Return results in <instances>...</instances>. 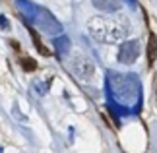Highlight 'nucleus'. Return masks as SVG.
I'll list each match as a JSON object with an SVG mask.
<instances>
[{
	"instance_id": "obj_2",
	"label": "nucleus",
	"mask_w": 157,
	"mask_h": 153,
	"mask_svg": "<svg viewBox=\"0 0 157 153\" xmlns=\"http://www.w3.org/2000/svg\"><path fill=\"white\" fill-rule=\"evenodd\" d=\"M29 21L47 35H60L62 29H64L62 23H60L47 8H43V6H37V8H35V12H33V16H31Z\"/></svg>"
},
{
	"instance_id": "obj_7",
	"label": "nucleus",
	"mask_w": 157,
	"mask_h": 153,
	"mask_svg": "<svg viewBox=\"0 0 157 153\" xmlns=\"http://www.w3.org/2000/svg\"><path fill=\"white\" fill-rule=\"evenodd\" d=\"M157 56V37L155 35H149V45H147V62L153 64Z\"/></svg>"
},
{
	"instance_id": "obj_5",
	"label": "nucleus",
	"mask_w": 157,
	"mask_h": 153,
	"mask_svg": "<svg viewBox=\"0 0 157 153\" xmlns=\"http://www.w3.org/2000/svg\"><path fill=\"white\" fill-rule=\"evenodd\" d=\"M91 4L101 12H117L120 8V0H91Z\"/></svg>"
},
{
	"instance_id": "obj_6",
	"label": "nucleus",
	"mask_w": 157,
	"mask_h": 153,
	"mask_svg": "<svg viewBox=\"0 0 157 153\" xmlns=\"http://www.w3.org/2000/svg\"><path fill=\"white\" fill-rule=\"evenodd\" d=\"M52 45H54V48H56L58 56H64V54L70 51V39L66 37V35H62V37H54Z\"/></svg>"
},
{
	"instance_id": "obj_3",
	"label": "nucleus",
	"mask_w": 157,
	"mask_h": 153,
	"mask_svg": "<svg viewBox=\"0 0 157 153\" xmlns=\"http://www.w3.org/2000/svg\"><path fill=\"white\" fill-rule=\"evenodd\" d=\"M70 72L82 82H91L95 76V64L86 54H76L70 60Z\"/></svg>"
},
{
	"instance_id": "obj_11",
	"label": "nucleus",
	"mask_w": 157,
	"mask_h": 153,
	"mask_svg": "<svg viewBox=\"0 0 157 153\" xmlns=\"http://www.w3.org/2000/svg\"><path fill=\"white\" fill-rule=\"evenodd\" d=\"M35 87H37L39 91H37V93L39 95H45V91L47 89H49V85H47V83H35Z\"/></svg>"
},
{
	"instance_id": "obj_9",
	"label": "nucleus",
	"mask_w": 157,
	"mask_h": 153,
	"mask_svg": "<svg viewBox=\"0 0 157 153\" xmlns=\"http://www.w3.org/2000/svg\"><path fill=\"white\" fill-rule=\"evenodd\" d=\"M0 27H2L4 31H8V29H10V21H8V17H6L4 14H0Z\"/></svg>"
},
{
	"instance_id": "obj_4",
	"label": "nucleus",
	"mask_w": 157,
	"mask_h": 153,
	"mask_svg": "<svg viewBox=\"0 0 157 153\" xmlns=\"http://www.w3.org/2000/svg\"><path fill=\"white\" fill-rule=\"evenodd\" d=\"M140 56V41L132 39V41H124L118 48V62L122 64H132L136 62V58Z\"/></svg>"
},
{
	"instance_id": "obj_10",
	"label": "nucleus",
	"mask_w": 157,
	"mask_h": 153,
	"mask_svg": "<svg viewBox=\"0 0 157 153\" xmlns=\"http://www.w3.org/2000/svg\"><path fill=\"white\" fill-rule=\"evenodd\" d=\"M23 68L29 72V70H35V68H37V64H35L33 60H29V58H23Z\"/></svg>"
},
{
	"instance_id": "obj_13",
	"label": "nucleus",
	"mask_w": 157,
	"mask_h": 153,
	"mask_svg": "<svg viewBox=\"0 0 157 153\" xmlns=\"http://www.w3.org/2000/svg\"><path fill=\"white\" fill-rule=\"evenodd\" d=\"M0 153H4V149H2V147H0Z\"/></svg>"
},
{
	"instance_id": "obj_1",
	"label": "nucleus",
	"mask_w": 157,
	"mask_h": 153,
	"mask_svg": "<svg viewBox=\"0 0 157 153\" xmlns=\"http://www.w3.org/2000/svg\"><path fill=\"white\" fill-rule=\"evenodd\" d=\"M87 33L91 35L95 41L111 45V43H120L126 39L128 29H124L122 23H118L117 20L111 17H103V16H95L87 21Z\"/></svg>"
},
{
	"instance_id": "obj_8",
	"label": "nucleus",
	"mask_w": 157,
	"mask_h": 153,
	"mask_svg": "<svg viewBox=\"0 0 157 153\" xmlns=\"http://www.w3.org/2000/svg\"><path fill=\"white\" fill-rule=\"evenodd\" d=\"M29 33H31V37H33V41H35V47L39 48V52H41V54H49V51H47V48L41 45V41H39V37H37V33H35L31 27H29Z\"/></svg>"
},
{
	"instance_id": "obj_12",
	"label": "nucleus",
	"mask_w": 157,
	"mask_h": 153,
	"mask_svg": "<svg viewBox=\"0 0 157 153\" xmlns=\"http://www.w3.org/2000/svg\"><path fill=\"white\" fill-rule=\"evenodd\" d=\"M126 2L130 4V8H136V0H126Z\"/></svg>"
}]
</instances>
